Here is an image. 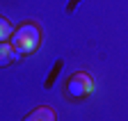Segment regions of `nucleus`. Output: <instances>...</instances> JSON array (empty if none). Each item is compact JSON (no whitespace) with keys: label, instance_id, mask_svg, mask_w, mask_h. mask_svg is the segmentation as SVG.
I'll list each match as a JSON object with an SVG mask.
<instances>
[{"label":"nucleus","instance_id":"nucleus-5","mask_svg":"<svg viewBox=\"0 0 128 121\" xmlns=\"http://www.w3.org/2000/svg\"><path fill=\"white\" fill-rule=\"evenodd\" d=\"M12 34H14L12 23H9L5 16H0V43H2V41H7V39H12Z\"/></svg>","mask_w":128,"mask_h":121},{"label":"nucleus","instance_id":"nucleus-1","mask_svg":"<svg viewBox=\"0 0 128 121\" xmlns=\"http://www.w3.org/2000/svg\"><path fill=\"white\" fill-rule=\"evenodd\" d=\"M39 41H41V32H39V27L34 23H23L12 34V46L18 55H28L32 50H37Z\"/></svg>","mask_w":128,"mask_h":121},{"label":"nucleus","instance_id":"nucleus-2","mask_svg":"<svg viewBox=\"0 0 128 121\" xmlns=\"http://www.w3.org/2000/svg\"><path fill=\"white\" fill-rule=\"evenodd\" d=\"M66 92L71 98H85L94 92V80H92V75L85 73V71H78L71 75V80L66 82Z\"/></svg>","mask_w":128,"mask_h":121},{"label":"nucleus","instance_id":"nucleus-4","mask_svg":"<svg viewBox=\"0 0 128 121\" xmlns=\"http://www.w3.org/2000/svg\"><path fill=\"white\" fill-rule=\"evenodd\" d=\"M16 57H18V53L14 50L12 43H7V41L0 43V66H7L9 62H14Z\"/></svg>","mask_w":128,"mask_h":121},{"label":"nucleus","instance_id":"nucleus-3","mask_svg":"<svg viewBox=\"0 0 128 121\" xmlns=\"http://www.w3.org/2000/svg\"><path fill=\"white\" fill-rule=\"evenodd\" d=\"M25 121H55V110L48 108V105H41L34 112H30L25 117Z\"/></svg>","mask_w":128,"mask_h":121}]
</instances>
